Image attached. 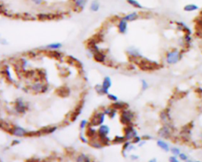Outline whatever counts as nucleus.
<instances>
[{"label":"nucleus","instance_id":"obj_1","mask_svg":"<svg viewBox=\"0 0 202 162\" xmlns=\"http://www.w3.org/2000/svg\"><path fill=\"white\" fill-rule=\"evenodd\" d=\"M134 59H136V60H134V62L139 66V67L142 70H145V71H152V70H157L159 67V63L154 62V61L149 60V59H139L138 60H137V58H134Z\"/></svg>","mask_w":202,"mask_h":162},{"label":"nucleus","instance_id":"obj_2","mask_svg":"<svg viewBox=\"0 0 202 162\" xmlns=\"http://www.w3.org/2000/svg\"><path fill=\"white\" fill-rule=\"evenodd\" d=\"M182 58V54L178 50H172L167 54V63L168 64H175Z\"/></svg>","mask_w":202,"mask_h":162},{"label":"nucleus","instance_id":"obj_3","mask_svg":"<svg viewBox=\"0 0 202 162\" xmlns=\"http://www.w3.org/2000/svg\"><path fill=\"white\" fill-rule=\"evenodd\" d=\"M133 113L130 110H124L122 112L121 115V122L123 124H130L132 121V119H133Z\"/></svg>","mask_w":202,"mask_h":162},{"label":"nucleus","instance_id":"obj_4","mask_svg":"<svg viewBox=\"0 0 202 162\" xmlns=\"http://www.w3.org/2000/svg\"><path fill=\"white\" fill-rule=\"evenodd\" d=\"M137 135V131L133 128V126H128L125 128V137H126V139H133Z\"/></svg>","mask_w":202,"mask_h":162},{"label":"nucleus","instance_id":"obj_5","mask_svg":"<svg viewBox=\"0 0 202 162\" xmlns=\"http://www.w3.org/2000/svg\"><path fill=\"white\" fill-rule=\"evenodd\" d=\"M103 120H104V114L97 112L93 115V117L91 119L90 124H92V125H98V124H102Z\"/></svg>","mask_w":202,"mask_h":162},{"label":"nucleus","instance_id":"obj_6","mask_svg":"<svg viewBox=\"0 0 202 162\" xmlns=\"http://www.w3.org/2000/svg\"><path fill=\"white\" fill-rule=\"evenodd\" d=\"M171 128L170 127V126L166 125V126H163V127L159 130L158 134H159V135L160 137L164 138H169L170 136H171Z\"/></svg>","mask_w":202,"mask_h":162},{"label":"nucleus","instance_id":"obj_7","mask_svg":"<svg viewBox=\"0 0 202 162\" xmlns=\"http://www.w3.org/2000/svg\"><path fill=\"white\" fill-rule=\"evenodd\" d=\"M111 86V79L108 77H107L104 79V81H103V86H101L102 90H103V93H108V89L110 88Z\"/></svg>","mask_w":202,"mask_h":162},{"label":"nucleus","instance_id":"obj_8","mask_svg":"<svg viewBox=\"0 0 202 162\" xmlns=\"http://www.w3.org/2000/svg\"><path fill=\"white\" fill-rule=\"evenodd\" d=\"M119 30L121 33H125L127 30V21L122 18L119 23Z\"/></svg>","mask_w":202,"mask_h":162},{"label":"nucleus","instance_id":"obj_9","mask_svg":"<svg viewBox=\"0 0 202 162\" xmlns=\"http://www.w3.org/2000/svg\"><path fill=\"white\" fill-rule=\"evenodd\" d=\"M169 109H165L160 113V119L164 122H165L166 124H167V122L171 119L170 117V113H169Z\"/></svg>","mask_w":202,"mask_h":162},{"label":"nucleus","instance_id":"obj_10","mask_svg":"<svg viewBox=\"0 0 202 162\" xmlns=\"http://www.w3.org/2000/svg\"><path fill=\"white\" fill-rule=\"evenodd\" d=\"M12 134H14L16 136H25V135H27L28 133L27 131L24 130L23 128H21V127H15V128L13 129V133Z\"/></svg>","mask_w":202,"mask_h":162},{"label":"nucleus","instance_id":"obj_11","mask_svg":"<svg viewBox=\"0 0 202 162\" xmlns=\"http://www.w3.org/2000/svg\"><path fill=\"white\" fill-rule=\"evenodd\" d=\"M87 3V0H74V4L76 8L82 10Z\"/></svg>","mask_w":202,"mask_h":162},{"label":"nucleus","instance_id":"obj_12","mask_svg":"<svg viewBox=\"0 0 202 162\" xmlns=\"http://www.w3.org/2000/svg\"><path fill=\"white\" fill-rule=\"evenodd\" d=\"M25 104L23 103V101L21 100H18L17 101V105H16V109L18 111V112H24L25 111Z\"/></svg>","mask_w":202,"mask_h":162},{"label":"nucleus","instance_id":"obj_13","mask_svg":"<svg viewBox=\"0 0 202 162\" xmlns=\"http://www.w3.org/2000/svg\"><path fill=\"white\" fill-rule=\"evenodd\" d=\"M177 25H178V29L184 32L185 33H186V35H191L190 30L187 27V25H185L184 23L181 22V21H178V22H177Z\"/></svg>","mask_w":202,"mask_h":162},{"label":"nucleus","instance_id":"obj_14","mask_svg":"<svg viewBox=\"0 0 202 162\" xmlns=\"http://www.w3.org/2000/svg\"><path fill=\"white\" fill-rule=\"evenodd\" d=\"M108 133H109V127L108 126H102L100 128L99 131H98V134H99V136L100 138L105 137L107 136Z\"/></svg>","mask_w":202,"mask_h":162},{"label":"nucleus","instance_id":"obj_15","mask_svg":"<svg viewBox=\"0 0 202 162\" xmlns=\"http://www.w3.org/2000/svg\"><path fill=\"white\" fill-rule=\"evenodd\" d=\"M199 9V7L196 4H187L184 7V10L187 12H193Z\"/></svg>","mask_w":202,"mask_h":162},{"label":"nucleus","instance_id":"obj_16","mask_svg":"<svg viewBox=\"0 0 202 162\" xmlns=\"http://www.w3.org/2000/svg\"><path fill=\"white\" fill-rule=\"evenodd\" d=\"M128 52L130 56L133 58H141L142 57V55L140 54L138 50L135 49V48H130L128 50Z\"/></svg>","mask_w":202,"mask_h":162},{"label":"nucleus","instance_id":"obj_17","mask_svg":"<svg viewBox=\"0 0 202 162\" xmlns=\"http://www.w3.org/2000/svg\"><path fill=\"white\" fill-rule=\"evenodd\" d=\"M126 2L135 8H137V9H142L143 8L142 5L137 0H126Z\"/></svg>","mask_w":202,"mask_h":162},{"label":"nucleus","instance_id":"obj_18","mask_svg":"<svg viewBox=\"0 0 202 162\" xmlns=\"http://www.w3.org/2000/svg\"><path fill=\"white\" fill-rule=\"evenodd\" d=\"M157 145L162 149H164V150L167 151V152H168V151L170 150L168 144L166 143L164 141H162V140H158Z\"/></svg>","mask_w":202,"mask_h":162},{"label":"nucleus","instance_id":"obj_19","mask_svg":"<svg viewBox=\"0 0 202 162\" xmlns=\"http://www.w3.org/2000/svg\"><path fill=\"white\" fill-rule=\"evenodd\" d=\"M138 17H139V16H138V14H137V13L133 12V13H131V14L126 15L123 18H124V19H126V21H132L136 20V19H137Z\"/></svg>","mask_w":202,"mask_h":162},{"label":"nucleus","instance_id":"obj_20","mask_svg":"<svg viewBox=\"0 0 202 162\" xmlns=\"http://www.w3.org/2000/svg\"><path fill=\"white\" fill-rule=\"evenodd\" d=\"M128 107L127 105V104L125 103H122V102H118V103H115L113 104V108H115V109H124V108H126Z\"/></svg>","mask_w":202,"mask_h":162},{"label":"nucleus","instance_id":"obj_21","mask_svg":"<svg viewBox=\"0 0 202 162\" xmlns=\"http://www.w3.org/2000/svg\"><path fill=\"white\" fill-rule=\"evenodd\" d=\"M91 10H92V11H97L100 8V3L97 0H95L93 2H92V4H91Z\"/></svg>","mask_w":202,"mask_h":162},{"label":"nucleus","instance_id":"obj_22","mask_svg":"<svg viewBox=\"0 0 202 162\" xmlns=\"http://www.w3.org/2000/svg\"><path fill=\"white\" fill-rule=\"evenodd\" d=\"M94 59L97 61H99V62H103L104 59H105V55L102 53H96L94 55Z\"/></svg>","mask_w":202,"mask_h":162},{"label":"nucleus","instance_id":"obj_23","mask_svg":"<svg viewBox=\"0 0 202 162\" xmlns=\"http://www.w3.org/2000/svg\"><path fill=\"white\" fill-rule=\"evenodd\" d=\"M68 93H69V90L66 87H63V88H61L60 90H58V94L62 96V97L67 96Z\"/></svg>","mask_w":202,"mask_h":162},{"label":"nucleus","instance_id":"obj_24","mask_svg":"<svg viewBox=\"0 0 202 162\" xmlns=\"http://www.w3.org/2000/svg\"><path fill=\"white\" fill-rule=\"evenodd\" d=\"M126 140V137H120V136H116L115 138L114 139V142H117V143H122L124 142V141Z\"/></svg>","mask_w":202,"mask_h":162},{"label":"nucleus","instance_id":"obj_25","mask_svg":"<svg viewBox=\"0 0 202 162\" xmlns=\"http://www.w3.org/2000/svg\"><path fill=\"white\" fill-rule=\"evenodd\" d=\"M42 88H43V86H41V84H36V85H34V86H32V90L36 91V92L41 91V90H42Z\"/></svg>","mask_w":202,"mask_h":162},{"label":"nucleus","instance_id":"obj_26","mask_svg":"<svg viewBox=\"0 0 202 162\" xmlns=\"http://www.w3.org/2000/svg\"><path fill=\"white\" fill-rule=\"evenodd\" d=\"M77 161H89V158L86 157V155H81L77 158Z\"/></svg>","mask_w":202,"mask_h":162},{"label":"nucleus","instance_id":"obj_27","mask_svg":"<svg viewBox=\"0 0 202 162\" xmlns=\"http://www.w3.org/2000/svg\"><path fill=\"white\" fill-rule=\"evenodd\" d=\"M95 133H96V131H95L94 129L89 128L87 131V133H86V134H87V135L88 137H92V136L95 135Z\"/></svg>","mask_w":202,"mask_h":162},{"label":"nucleus","instance_id":"obj_28","mask_svg":"<svg viewBox=\"0 0 202 162\" xmlns=\"http://www.w3.org/2000/svg\"><path fill=\"white\" fill-rule=\"evenodd\" d=\"M171 153H173V154L175 156L179 155V154H180L179 149H178V148H172L171 149Z\"/></svg>","mask_w":202,"mask_h":162},{"label":"nucleus","instance_id":"obj_29","mask_svg":"<svg viewBox=\"0 0 202 162\" xmlns=\"http://www.w3.org/2000/svg\"><path fill=\"white\" fill-rule=\"evenodd\" d=\"M142 90H147V89L148 88V82L146 81H144V80H142Z\"/></svg>","mask_w":202,"mask_h":162},{"label":"nucleus","instance_id":"obj_30","mask_svg":"<svg viewBox=\"0 0 202 162\" xmlns=\"http://www.w3.org/2000/svg\"><path fill=\"white\" fill-rule=\"evenodd\" d=\"M178 156H179V158L182 161H187V160H188V157H187V156L186 155L185 153H180V154Z\"/></svg>","mask_w":202,"mask_h":162},{"label":"nucleus","instance_id":"obj_31","mask_svg":"<svg viewBox=\"0 0 202 162\" xmlns=\"http://www.w3.org/2000/svg\"><path fill=\"white\" fill-rule=\"evenodd\" d=\"M91 145H92V146L94 147H97V148H100V147H102V143L101 142H94L93 143H91Z\"/></svg>","mask_w":202,"mask_h":162},{"label":"nucleus","instance_id":"obj_32","mask_svg":"<svg viewBox=\"0 0 202 162\" xmlns=\"http://www.w3.org/2000/svg\"><path fill=\"white\" fill-rule=\"evenodd\" d=\"M48 47L50 48H58L61 47V44H50Z\"/></svg>","mask_w":202,"mask_h":162},{"label":"nucleus","instance_id":"obj_33","mask_svg":"<svg viewBox=\"0 0 202 162\" xmlns=\"http://www.w3.org/2000/svg\"><path fill=\"white\" fill-rule=\"evenodd\" d=\"M141 139H142V138H141L139 136H137H137H135V137L133 138V143H138V142H141Z\"/></svg>","mask_w":202,"mask_h":162},{"label":"nucleus","instance_id":"obj_34","mask_svg":"<svg viewBox=\"0 0 202 162\" xmlns=\"http://www.w3.org/2000/svg\"><path fill=\"white\" fill-rule=\"evenodd\" d=\"M31 2L36 5H41L43 2V0H31Z\"/></svg>","mask_w":202,"mask_h":162},{"label":"nucleus","instance_id":"obj_35","mask_svg":"<svg viewBox=\"0 0 202 162\" xmlns=\"http://www.w3.org/2000/svg\"><path fill=\"white\" fill-rule=\"evenodd\" d=\"M108 97H109V99L112 100V101H117V99H118V97H117L116 96H115V95H112V94L108 95Z\"/></svg>","mask_w":202,"mask_h":162},{"label":"nucleus","instance_id":"obj_36","mask_svg":"<svg viewBox=\"0 0 202 162\" xmlns=\"http://www.w3.org/2000/svg\"><path fill=\"white\" fill-rule=\"evenodd\" d=\"M169 160H170V161H172V162H178V161L177 158L175 157V156H174V157H171V158H169Z\"/></svg>","mask_w":202,"mask_h":162},{"label":"nucleus","instance_id":"obj_37","mask_svg":"<svg viewBox=\"0 0 202 162\" xmlns=\"http://www.w3.org/2000/svg\"><path fill=\"white\" fill-rule=\"evenodd\" d=\"M130 146V142H126V143H125V145H124V146H123L124 150H126V149H128L129 146Z\"/></svg>","mask_w":202,"mask_h":162},{"label":"nucleus","instance_id":"obj_38","mask_svg":"<svg viewBox=\"0 0 202 162\" xmlns=\"http://www.w3.org/2000/svg\"><path fill=\"white\" fill-rule=\"evenodd\" d=\"M86 123H87V122H86V120H83V121L81 122V128H84V127H85V126H86Z\"/></svg>","mask_w":202,"mask_h":162},{"label":"nucleus","instance_id":"obj_39","mask_svg":"<svg viewBox=\"0 0 202 162\" xmlns=\"http://www.w3.org/2000/svg\"><path fill=\"white\" fill-rule=\"evenodd\" d=\"M142 138H143V139H152L153 138L151 137V136H149V135H144V136L142 137Z\"/></svg>","mask_w":202,"mask_h":162},{"label":"nucleus","instance_id":"obj_40","mask_svg":"<svg viewBox=\"0 0 202 162\" xmlns=\"http://www.w3.org/2000/svg\"><path fill=\"white\" fill-rule=\"evenodd\" d=\"M197 92H200V93H202V89L201 88H198L197 89Z\"/></svg>","mask_w":202,"mask_h":162},{"label":"nucleus","instance_id":"obj_41","mask_svg":"<svg viewBox=\"0 0 202 162\" xmlns=\"http://www.w3.org/2000/svg\"><path fill=\"white\" fill-rule=\"evenodd\" d=\"M131 158H132L133 160H135V159H137L138 157H134V156H131Z\"/></svg>","mask_w":202,"mask_h":162}]
</instances>
